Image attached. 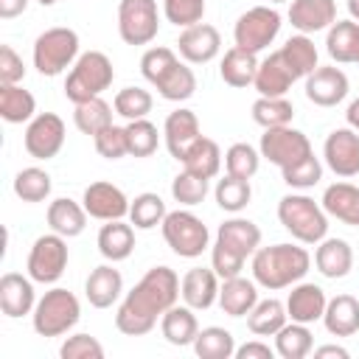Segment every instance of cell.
Masks as SVG:
<instances>
[{"label":"cell","mask_w":359,"mask_h":359,"mask_svg":"<svg viewBox=\"0 0 359 359\" xmlns=\"http://www.w3.org/2000/svg\"><path fill=\"white\" fill-rule=\"evenodd\" d=\"M36 3H42V6H53L56 0H36Z\"/></svg>","instance_id":"e7e4bbea"},{"label":"cell","mask_w":359,"mask_h":359,"mask_svg":"<svg viewBox=\"0 0 359 359\" xmlns=\"http://www.w3.org/2000/svg\"><path fill=\"white\" fill-rule=\"evenodd\" d=\"M258 151L264 160H269L272 165H278L283 171V168H289V165H294L311 154V140L300 129L275 126V129H264Z\"/></svg>","instance_id":"30bf717a"},{"label":"cell","mask_w":359,"mask_h":359,"mask_svg":"<svg viewBox=\"0 0 359 359\" xmlns=\"http://www.w3.org/2000/svg\"><path fill=\"white\" fill-rule=\"evenodd\" d=\"M289 22L300 34H317L337 22V3L334 0H292Z\"/></svg>","instance_id":"d6986e66"},{"label":"cell","mask_w":359,"mask_h":359,"mask_svg":"<svg viewBox=\"0 0 359 359\" xmlns=\"http://www.w3.org/2000/svg\"><path fill=\"white\" fill-rule=\"evenodd\" d=\"M84 210L93 216V219H101V222H112V219H123L129 216V199L126 194L112 185V182H90L84 188Z\"/></svg>","instance_id":"5bb4252c"},{"label":"cell","mask_w":359,"mask_h":359,"mask_svg":"<svg viewBox=\"0 0 359 359\" xmlns=\"http://www.w3.org/2000/svg\"><path fill=\"white\" fill-rule=\"evenodd\" d=\"M213 196H216V205H219L222 210L238 213V210H244V208L250 205L252 188H250V180H241V177L227 174V177H222V180L216 182Z\"/></svg>","instance_id":"b9f144b4"},{"label":"cell","mask_w":359,"mask_h":359,"mask_svg":"<svg viewBox=\"0 0 359 359\" xmlns=\"http://www.w3.org/2000/svg\"><path fill=\"white\" fill-rule=\"evenodd\" d=\"M62 359H104V345L90 334H73L59 348Z\"/></svg>","instance_id":"11a10c76"},{"label":"cell","mask_w":359,"mask_h":359,"mask_svg":"<svg viewBox=\"0 0 359 359\" xmlns=\"http://www.w3.org/2000/svg\"><path fill=\"white\" fill-rule=\"evenodd\" d=\"M356 65H359V50H356Z\"/></svg>","instance_id":"03108f58"},{"label":"cell","mask_w":359,"mask_h":359,"mask_svg":"<svg viewBox=\"0 0 359 359\" xmlns=\"http://www.w3.org/2000/svg\"><path fill=\"white\" fill-rule=\"evenodd\" d=\"M275 351L261 342V339H252V342H244L241 348H236V359H272Z\"/></svg>","instance_id":"680465c9"},{"label":"cell","mask_w":359,"mask_h":359,"mask_svg":"<svg viewBox=\"0 0 359 359\" xmlns=\"http://www.w3.org/2000/svg\"><path fill=\"white\" fill-rule=\"evenodd\" d=\"M280 56L286 59V65L292 67V73L297 79H306L309 73H314L320 65H317V48L314 42L309 39V34H297V36H289L280 48Z\"/></svg>","instance_id":"74e56055"},{"label":"cell","mask_w":359,"mask_h":359,"mask_svg":"<svg viewBox=\"0 0 359 359\" xmlns=\"http://www.w3.org/2000/svg\"><path fill=\"white\" fill-rule=\"evenodd\" d=\"M320 180H323V163L314 157V151H311L306 160H300V163L283 168V182H286L289 188L306 191V188H314Z\"/></svg>","instance_id":"f907efd6"},{"label":"cell","mask_w":359,"mask_h":359,"mask_svg":"<svg viewBox=\"0 0 359 359\" xmlns=\"http://www.w3.org/2000/svg\"><path fill=\"white\" fill-rule=\"evenodd\" d=\"M351 84L339 67H317L306 76V98L317 107H337L348 95Z\"/></svg>","instance_id":"2e32d148"},{"label":"cell","mask_w":359,"mask_h":359,"mask_svg":"<svg viewBox=\"0 0 359 359\" xmlns=\"http://www.w3.org/2000/svg\"><path fill=\"white\" fill-rule=\"evenodd\" d=\"M219 280H222V278L213 272V266H210V269H205V266L188 269V272L182 275V280H180V294H182L185 306H191L194 311L210 309V306L219 300V286H222Z\"/></svg>","instance_id":"e0dca14e"},{"label":"cell","mask_w":359,"mask_h":359,"mask_svg":"<svg viewBox=\"0 0 359 359\" xmlns=\"http://www.w3.org/2000/svg\"><path fill=\"white\" fill-rule=\"evenodd\" d=\"M314 266L323 278L328 280H339L351 272L353 266V250L345 238H323L314 250Z\"/></svg>","instance_id":"603a6c76"},{"label":"cell","mask_w":359,"mask_h":359,"mask_svg":"<svg viewBox=\"0 0 359 359\" xmlns=\"http://www.w3.org/2000/svg\"><path fill=\"white\" fill-rule=\"evenodd\" d=\"M34 331L39 337H65L81 317V306H79V297L70 292V289H62V286H53L50 292H45L34 311Z\"/></svg>","instance_id":"5b68a950"},{"label":"cell","mask_w":359,"mask_h":359,"mask_svg":"<svg viewBox=\"0 0 359 359\" xmlns=\"http://www.w3.org/2000/svg\"><path fill=\"white\" fill-rule=\"evenodd\" d=\"M25 269L34 283H56L67 269V238L59 233L39 236L28 252Z\"/></svg>","instance_id":"ba28073f"},{"label":"cell","mask_w":359,"mask_h":359,"mask_svg":"<svg viewBox=\"0 0 359 359\" xmlns=\"http://www.w3.org/2000/svg\"><path fill=\"white\" fill-rule=\"evenodd\" d=\"M112 79H115V70H112L109 56L101 50H87L76 59V65L70 67L65 79V98L70 104L98 98L104 90H109Z\"/></svg>","instance_id":"277c9868"},{"label":"cell","mask_w":359,"mask_h":359,"mask_svg":"<svg viewBox=\"0 0 359 359\" xmlns=\"http://www.w3.org/2000/svg\"><path fill=\"white\" fill-rule=\"evenodd\" d=\"M154 87L165 101H188L196 93V76H194V70L188 65L177 62Z\"/></svg>","instance_id":"60d3db41"},{"label":"cell","mask_w":359,"mask_h":359,"mask_svg":"<svg viewBox=\"0 0 359 359\" xmlns=\"http://www.w3.org/2000/svg\"><path fill=\"white\" fill-rule=\"evenodd\" d=\"M244 261H247V258H241L238 252L227 250V247H224V244H219V241H216V244H213V250H210V266H213V272H216L222 280L241 275Z\"/></svg>","instance_id":"9f6ffc18"},{"label":"cell","mask_w":359,"mask_h":359,"mask_svg":"<svg viewBox=\"0 0 359 359\" xmlns=\"http://www.w3.org/2000/svg\"><path fill=\"white\" fill-rule=\"evenodd\" d=\"M157 0H121L118 34L126 45H149L157 36Z\"/></svg>","instance_id":"8fae6325"},{"label":"cell","mask_w":359,"mask_h":359,"mask_svg":"<svg viewBox=\"0 0 359 359\" xmlns=\"http://www.w3.org/2000/svg\"><path fill=\"white\" fill-rule=\"evenodd\" d=\"M216 303L222 306V311H224L227 317H244V314H250V311L255 309V303H258L255 280H247V278H241V275L222 280V286H219V300H216Z\"/></svg>","instance_id":"4316f807"},{"label":"cell","mask_w":359,"mask_h":359,"mask_svg":"<svg viewBox=\"0 0 359 359\" xmlns=\"http://www.w3.org/2000/svg\"><path fill=\"white\" fill-rule=\"evenodd\" d=\"M219 73H222V81L230 87H250L255 81V73H258V59H255V53L233 45L224 53Z\"/></svg>","instance_id":"d6a6232c"},{"label":"cell","mask_w":359,"mask_h":359,"mask_svg":"<svg viewBox=\"0 0 359 359\" xmlns=\"http://www.w3.org/2000/svg\"><path fill=\"white\" fill-rule=\"evenodd\" d=\"M289 314H286V303L269 297V300H258L255 309L247 314V325L255 337H275L283 325H286Z\"/></svg>","instance_id":"8d00e7d4"},{"label":"cell","mask_w":359,"mask_h":359,"mask_svg":"<svg viewBox=\"0 0 359 359\" xmlns=\"http://www.w3.org/2000/svg\"><path fill=\"white\" fill-rule=\"evenodd\" d=\"M36 306V294H34V283L31 278L20 275V272H6L0 278V309L6 317L17 320L31 314Z\"/></svg>","instance_id":"44dd1931"},{"label":"cell","mask_w":359,"mask_h":359,"mask_svg":"<svg viewBox=\"0 0 359 359\" xmlns=\"http://www.w3.org/2000/svg\"><path fill=\"white\" fill-rule=\"evenodd\" d=\"M216 241L224 244L227 250L238 252L241 258H250V255L261 247V227H258L255 222H250V219L233 216V219H227V222L219 224Z\"/></svg>","instance_id":"cb8c5ba5"},{"label":"cell","mask_w":359,"mask_h":359,"mask_svg":"<svg viewBox=\"0 0 359 359\" xmlns=\"http://www.w3.org/2000/svg\"><path fill=\"white\" fill-rule=\"evenodd\" d=\"M126 140H129V154L132 157H151L157 151L160 135L157 126L149 118H137L126 123Z\"/></svg>","instance_id":"7dc6e473"},{"label":"cell","mask_w":359,"mask_h":359,"mask_svg":"<svg viewBox=\"0 0 359 359\" xmlns=\"http://www.w3.org/2000/svg\"><path fill=\"white\" fill-rule=\"evenodd\" d=\"M132 250H135V227L126 224L123 219H112L98 230V252L107 261L112 264L126 261Z\"/></svg>","instance_id":"f546056e"},{"label":"cell","mask_w":359,"mask_h":359,"mask_svg":"<svg viewBox=\"0 0 359 359\" xmlns=\"http://www.w3.org/2000/svg\"><path fill=\"white\" fill-rule=\"evenodd\" d=\"M278 31H280V14L269 6H255V8H247L236 20L233 39H236L238 48H244L250 53H258V50H264L275 42Z\"/></svg>","instance_id":"9c48e42d"},{"label":"cell","mask_w":359,"mask_h":359,"mask_svg":"<svg viewBox=\"0 0 359 359\" xmlns=\"http://www.w3.org/2000/svg\"><path fill=\"white\" fill-rule=\"evenodd\" d=\"M278 219L300 244H320L328 236V213L306 194H286L278 202Z\"/></svg>","instance_id":"3957f363"},{"label":"cell","mask_w":359,"mask_h":359,"mask_svg":"<svg viewBox=\"0 0 359 359\" xmlns=\"http://www.w3.org/2000/svg\"><path fill=\"white\" fill-rule=\"evenodd\" d=\"M163 137H165V149H168V154H171L174 160H182L185 151L202 137L196 112L182 109V107L174 109V112L165 118V123H163Z\"/></svg>","instance_id":"ac0fdd59"},{"label":"cell","mask_w":359,"mask_h":359,"mask_svg":"<svg viewBox=\"0 0 359 359\" xmlns=\"http://www.w3.org/2000/svg\"><path fill=\"white\" fill-rule=\"evenodd\" d=\"M177 48H180V56L191 65H208L210 59L219 56L222 50V36L213 25L208 22H196L191 28H182L180 39H177Z\"/></svg>","instance_id":"9a60e30c"},{"label":"cell","mask_w":359,"mask_h":359,"mask_svg":"<svg viewBox=\"0 0 359 359\" xmlns=\"http://www.w3.org/2000/svg\"><path fill=\"white\" fill-rule=\"evenodd\" d=\"M325 303H328V297H325V292L317 283H300L297 280L292 286L289 297H286V314H289V320L309 325V323L323 320Z\"/></svg>","instance_id":"7402d4cb"},{"label":"cell","mask_w":359,"mask_h":359,"mask_svg":"<svg viewBox=\"0 0 359 359\" xmlns=\"http://www.w3.org/2000/svg\"><path fill=\"white\" fill-rule=\"evenodd\" d=\"M165 213H168V210H165V202H163L157 194H151V191L137 194V196L129 202V222H132L137 230H151V227L163 224Z\"/></svg>","instance_id":"7bdbcfd3"},{"label":"cell","mask_w":359,"mask_h":359,"mask_svg":"<svg viewBox=\"0 0 359 359\" xmlns=\"http://www.w3.org/2000/svg\"><path fill=\"white\" fill-rule=\"evenodd\" d=\"M323 210L351 227H359V188L351 182H334L323 191Z\"/></svg>","instance_id":"d4e9b609"},{"label":"cell","mask_w":359,"mask_h":359,"mask_svg":"<svg viewBox=\"0 0 359 359\" xmlns=\"http://www.w3.org/2000/svg\"><path fill=\"white\" fill-rule=\"evenodd\" d=\"M325 331L331 337H353L359 331V300L353 294H337L325 303L323 314Z\"/></svg>","instance_id":"83f0119b"},{"label":"cell","mask_w":359,"mask_h":359,"mask_svg":"<svg viewBox=\"0 0 359 359\" xmlns=\"http://www.w3.org/2000/svg\"><path fill=\"white\" fill-rule=\"evenodd\" d=\"M160 331H163L168 345H177V348L194 345V339L199 334V323H196L194 309L191 306H171L160 317Z\"/></svg>","instance_id":"4dcf8cb0"},{"label":"cell","mask_w":359,"mask_h":359,"mask_svg":"<svg viewBox=\"0 0 359 359\" xmlns=\"http://www.w3.org/2000/svg\"><path fill=\"white\" fill-rule=\"evenodd\" d=\"M185 171L202 177V180H213L222 168V151H219V143L210 140V137H199L188 151L185 157L180 160Z\"/></svg>","instance_id":"836d02e7"},{"label":"cell","mask_w":359,"mask_h":359,"mask_svg":"<svg viewBox=\"0 0 359 359\" xmlns=\"http://www.w3.org/2000/svg\"><path fill=\"white\" fill-rule=\"evenodd\" d=\"M314 351V337L306 323H286L275 334V353L280 359H306Z\"/></svg>","instance_id":"e575fe53"},{"label":"cell","mask_w":359,"mask_h":359,"mask_svg":"<svg viewBox=\"0 0 359 359\" xmlns=\"http://www.w3.org/2000/svg\"><path fill=\"white\" fill-rule=\"evenodd\" d=\"M250 266H252V280L258 286L278 292L306 278L311 266V255L297 244H272V247H258L252 252Z\"/></svg>","instance_id":"7a4b0ae2"},{"label":"cell","mask_w":359,"mask_h":359,"mask_svg":"<svg viewBox=\"0 0 359 359\" xmlns=\"http://www.w3.org/2000/svg\"><path fill=\"white\" fill-rule=\"evenodd\" d=\"M177 53L171 48H149L143 56H140V73L149 84H157L174 65H177Z\"/></svg>","instance_id":"816d5d0a"},{"label":"cell","mask_w":359,"mask_h":359,"mask_svg":"<svg viewBox=\"0 0 359 359\" xmlns=\"http://www.w3.org/2000/svg\"><path fill=\"white\" fill-rule=\"evenodd\" d=\"M160 227H163L165 244L180 258H199L208 250L210 233H208L205 222L199 216H194L191 210H171V213H165Z\"/></svg>","instance_id":"52a82bcc"},{"label":"cell","mask_w":359,"mask_h":359,"mask_svg":"<svg viewBox=\"0 0 359 359\" xmlns=\"http://www.w3.org/2000/svg\"><path fill=\"white\" fill-rule=\"evenodd\" d=\"M314 356L317 359H325V356H337V359H348L351 353L342 348V345H320V348H314Z\"/></svg>","instance_id":"94428289"},{"label":"cell","mask_w":359,"mask_h":359,"mask_svg":"<svg viewBox=\"0 0 359 359\" xmlns=\"http://www.w3.org/2000/svg\"><path fill=\"white\" fill-rule=\"evenodd\" d=\"M345 118H348V126L359 132V98H353V101L348 104V112H345Z\"/></svg>","instance_id":"6125c7cd"},{"label":"cell","mask_w":359,"mask_h":359,"mask_svg":"<svg viewBox=\"0 0 359 359\" xmlns=\"http://www.w3.org/2000/svg\"><path fill=\"white\" fill-rule=\"evenodd\" d=\"M79 34L73 28H48L34 42V67L42 76H59L79 59Z\"/></svg>","instance_id":"8992f818"},{"label":"cell","mask_w":359,"mask_h":359,"mask_svg":"<svg viewBox=\"0 0 359 359\" xmlns=\"http://www.w3.org/2000/svg\"><path fill=\"white\" fill-rule=\"evenodd\" d=\"M36 112L34 95L20 84H0V118L6 123H25Z\"/></svg>","instance_id":"d590c367"},{"label":"cell","mask_w":359,"mask_h":359,"mask_svg":"<svg viewBox=\"0 0 359 359\" xmlns=\"http://www.w3.org/2000/svg\"><path fill=\"white\" fill-rule=\"evenodd\" d=\"M208 182L210 180H202V177H196V174H191V171L182 168L171 180V196H174V202L194 208V205H199L208 196Z\"/></svg>","instance_id":"681fc988"},{"label":"cell","mask_w":359,"mask_h":359,"mask_svg":"<svg viewBox=\"0 0 359 359\" xmlns=\"http://www.w3.org/2000/svg\"><path fill=\"white\" fill-rule=\"evenodd\" d=\"M348 14H351L353 22L359 20V0H348Z\"/></svg>","instance_id":"be15d7a7"},{"label":"cell","mask_w":359,"mask_h":359,"mask_svg":"<svg viewBox=\"0 0 359 359\" xmlns=\"http://www.w3.org/2000/svg\"><path fill=\"white\" fill-rule=\"evenodd\" d=\"M65 146V121L56 112H39L25 129V151L34 160H50Z\"/></svg>","instance_id":"7c38bea8"},{"label":"cell","mask_w":359,"mask_h":359,"mask_svg":"<svg viewBox=\"0 0 359 359\" xmlns=\"http://www.w3.org/2000/svg\"><path fill=\"white\" fill-rule=\"evenodd\" d=\"M294 81H297V76L292 73V67L286 65V59L280 56V50H275L264 62H258V73H255L252 87L264 98H280V95L289 93V87Z\"/></svg>","instance_id":"ffe728a7"},{"label":"cell","mask_w":359,"mask_h":359,"mask_svg":"<svg viewBox=\"0 0 359 359\" xmlns=\"http://www.w3.org/2000/svg\"><path fill=\"white\" fill-rule=\"evenodd\" d=\"M14 194L22 202H45L50 196V174L45 168L28 165L14 177Z\"/></svg>","instance_id":"f6af8a7d"},{"label":"cell","mask_w":359,"mask_h":359,"mask_svg":"<svg viewBox=\"0 0 359 359\" xmlns=\"http://www.w3.org/2000/svg\"><path fill=\"white\" fill-rule=\"evenodd\" d=\"M28 8V0H0V17L3 20H14Z\"/></svg>","instance_id":"91938a15"},{"label":"cell","mask_w":359,"mask_h":359,"mask_svg":"<svg viewBox=\"0 0 359 359\" xmlns=\"http://www.w3.org/2000/svg\"><path fill=\"white\" fill-rule=\"evenodd\" d=\"M73 123L79 132L95 137L101 129L112 126V107L98 95V98H90V101H81L76 104V112H73Z\"/></svg>","instance_id":"ab89813d"},{"label":"cell","mask_w":359,"mask_h":359,"mask_svg":"<svg viewBox=\"0 0 359 359\" xmlns=\"http://www.w3.org/2000/svg\"><path fill=\"white\" fill-rule=\"evenodd\" d=\"M269 3H283V0H269Z\"/></svg>","instance_id":"003e7915"},{"label":"cell","mask_w":359,"mask_h":359,"mask_svg":"<svg viewBox=\"0 0 359 359\" xmlns=\"http://www.w3.org/2000/svg\"><path fill=\"white\" fill-rule=\"evenodd\" d=\"M323 157H325V165L337 177H342V180L356 177L359 174V132L351 129V126L334 129L325 137Z\"/></svg>","instance_id":"4fadbf2b"},{"label":"cell","mask_w":359,"mask_h":359,"mask_svg":"<svg viewBox=\"0 0 359 359\" xmlns=\"http://www.w3.org/2000/svg\"><path fill=\"white\" fill-rule=\"evenodd\" d=\"M194 353L199 359H233L236 356V339L227 328L208 325L194 339Z\"/></svg>","instance_id":"f35d334b"},{"label":"cell","mask_w":359,"mask_h":359,"mask_svg":"<svg viewBox=\"0 0 359 359\" xmlns=\"http://www.w3.org/2000/svg\"><path fill=\"white\" fill-rule=\"evenodd\" d=\"M261 165V151H255L250 143H233L224 154V168L227 174L233 177H241V180H252L255 171Z\"/></svg>","instance_id":"c3c4849f"},{"label":"cell","mask_w":359,"mask_h":359,"mask_svg":"<svg viewBox=\"0 0 359 359\" xmlns=\"http://www.w3.org/2000/svg\"><path fill=\"white\" fill-rule=\"evenodd\" d=\"M87 210L84 205H79L76 199H67V196H59L48 205V224L53 233L65 236V238H76L84 233L87 227Z\"/></svg>","instance_id":"f1b7e54d"},{"label":"cell","mask_w":359,"mask_h":359,"mask_svg":"<svg viewBox=\"0 0 359 359\" xmlns=\"http://www.w3.org/2000/svg\"><path fill=\"white\" fill-rule=\"evenodd\" d=\"M325 50H328V56H331L334 62H339V65L356 62V50H359V22H353V20H337V22L328 28Z\"/></svg>","instance_id":"1f68e13d"},{"label":"cell","mask_w":359,"mask_h":359,"mask_svg":"<svg viewBox=\"0 0 359 359\" xmlns=\"http://www.w3.org/2000/svg\"><path fill=\"white\" fill-rule=\"evenodd\" d=\"M121 292H123V278L112 264L95 266L84 283V294L95 309H109L121 297Z\"/></svg>","instance_id":"484cf974"},{"label":"cell","mask_w":359,"mask_h":359,"mask_svg":"<svg viewBox=\"0 0 359 359\" xmlns=\"http://www.w3.org/2000/svg\"><path fill=\"white\" fill-rule=\"evenodd\" d=\"M177 297H180L177 272L171 266H151L118 306L115 328L126 337H143L157 325V320L171 306H177Z\"/></svg>","instance_id":"6da1fadb"},{"label":"cell","mask_w":359,"mask_h":359,"mask_svg":"<svg viewBox=\"0 0 359 359\" xmlns=\"http://www.w3.org/2000/svg\"><path fill=\"white\" fill-rule=\"evenodd\" d=\"M294 118V107L286 95L280 98H258L252 104V121L264 129H275V126H289Z\"/></svg>","instance_id":"ee69618b"},{"label":"cell","mask_w":359,"mask_h":359,"mask_svg":"<svg viewBox=\"0 0 359 359\" xmlns=\"http://www.w3.org/2000/svg\"><path fill=\"white\" fill-rule=\"evenodd\" d=\"M163 14L177 28H191V25L202 22L205 0H163Z\"/></svg>","instance_id":"f5cc1de1"},{"label":"cell","mask_w":359,"mask_h":359,"mask_svg":"<svg viewBox=\"0 0 359 359\" xmlns=\"http://www.w3.org/2000/svg\"><path fill=\"white\" fill-rule=\"evenodd\" d=\"M95 151L104 157V160H121L123 154H129V140H126V126H107L101 129L95 137Z\"/></svg>","instance_id":"db71d44e"},{"label":"cell","mask_w":359,"mask_h":359,"mask_svg":"<svg viewBox=\"0 0 359 359\" xmlns=\"http://www.w3.org/2000/svg\"><path fill=\"white\" fill-rule=\"evenodd\" d=\"M25 79V65L11 45H0V84H20Z\"/></svg>","instance_id":"6f0895ef"},{"label":"cell","mask_w":359,"mask_h":359,"mask_svg":"<svg viewBox=\"0 0 359 359\" xmlns=\"http://www.w3.org/2000/svg\"><path fill=\"white\" fill-rule=\"evenodd\" d=\"M151 104H154V98H151V93L143 90V87H123V90H118V95H115V101H112L115 112H118L121 118H126V121L146 118V115L151 112Z\"/></svg>","instance_id":"bcb514c9"}]
</instances>
